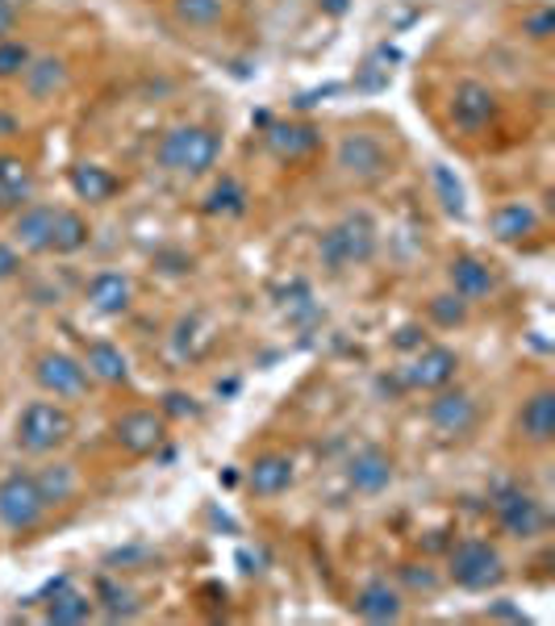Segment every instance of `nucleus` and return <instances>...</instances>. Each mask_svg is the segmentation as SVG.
Instances as JSON below:
<instances>
[{
	"label": "nucleus",
	"mask_w": 555,
	"mask_h": 626,
	"mask_svg": "<svg viewBox=\"0 0 555 626\" xmlns=\"http://www.w3.org/2000/svg\"><path fill=\"white\" fill-rule=\"evenodd\" d=\"M318 9H322L326 18H342L351 9V0H318Z\"/></svg>",
	"instance_id": "nucleus-41"
},
{
	"label": "nucleus",
	"mask_w": 555,
	"mask_h": 626,
	"mask_svg": "<svg viewBox=\"0 0 555 626\" xmlns=\"http://www.w3.org/2000/svg\"><path fill=\"white\" fill-rule=\"evenodd\" d=\"M13 25H18V4L13 0H0V38L13 34Z\"/></svg>",
	"instance_id": "nucleus-38"
},
{
	"label": "nucleus",
	"mask_w": 555,
	"mask_h": 626,
	"mask_svg": "<svg viewBox=\"0 0 555 626\" xmlns=\"http://www.w3.org/2000/svg\"><path fill=\"white\" fill-rule=\"evenodd\" d=\"M84 368H89V376L92 380H101V384H126L130 380V359L122 356V347H113V342H105V339L89 342Z\"/></svg>",
	"instance_id": "nucleus-24"
},
{
	"label": "nucleus",
	"mask_w": 555,
	"mask_h": 626,
	"mask_svg": "<svg viewBox=\"0 0 555 626\" xmlns=\"http://www.w3.org/2000/svg\"><path fill=\"white\" fill-rule=\"evenodd\" d=\"M497 117V92L481 80H460L451 92V122L464 134H481Z\"/></svg>",
	"instance_id": "nucleus-9"
},
{
	"label": "nucleus",
	"mask_w": 555,
	"mask_h": 626,
	"mask_svg": "<svg viewBox=\"0 0 555 626\" xmlns=\"http://www.w3.org/2000/svg\"><path fill=\"white\" fill-rule=\"evenodd\" d=\"M21 80H25L30 96H38V101H42V96H54V92L68 84V68H63V59L42 54V59H30V63H25Z\"/></svg>",
	"instance_id": "nucleus-26"
},
{
	"label": "nucleus",
	"mask_w": 555,
	"mask_h": 626,
	"mask_svg": "<svg viewBox=\"0 0 555 626\" xmlns=\"http://www.w3.org/2000/svg\"><path fill=\"white\" fill-rule=\"evenodd\" d=\"M397 347H401V351H410V347H422V330H418V326H401V335H397Z\"/></svg>",
	"instance_id": "nucleus-39"
},
{
	"label": "nucleus",
	"mask_w": 555,
	"mask_h": 626,
	"mask_svg": "<svg viewBox=\"0 0 555 626\" xmlns=\"http://www.w3.org/2000/svg\"><path fill=\"white\" fill-rule=\"evenodd\" d=\"M47 497H42V489H38V476L34 472H9L4 481H0V526L4 531H13V535H30L38 522L47 519Z\"/></svg>",
	"instance_id": "nucleus-5"
},
{
	"label": "nucleus",
	"mask_w": 555,
	"mask_h": 626,
	"mask_svg": "<svg viewBox=\"0 0 555 626\" xmlns=\"http://www.w3.org/2000/svg\"><path fill=\"white\" fill-rule=\"evenodd\" d=\"M377 255V222L368 214H347L339 217L330 230L318 238V259H322L326 271H347L359 268Z\"/></svg>",
	"instance_id": "nucleus-2"
},
{
	"label": "nucleus",
	"mask_w": 555,
	"mask_h": 626,
	"mask_svg": "<svg viewBox=\"0 0 555 626\" xmlns=\"http://www.w3.org/2000/svg\"><path fill=\"white\" fill-rule=\"evenodd\" d=\"M34 167L21 155H0V209H21L34 201Z\"/></svg>",
	"instance_id": "nucleus-21"
},
{
	"label": "nucleus",
	"mask_w": 555,
	"mask_h": 626,
	"mask_svg": "<svg viewBox=\"0 0 555 626\" xmlns=\"http://www.w3.org/2000/svg\"><path fill=\"white\" fill-rule=\"evenodd\" d=\"M401 593L389 585V581H368L363 589L356 593V614L363 623H397L401 618Z\"/></svg>",
	"instance_id": "nucleus-22"
},
{
	"label": "nucleus",
	"mask_w": 555,
	"mask_h": 626,
	"mask_svg": "<svg viewBox=\"0 0 555 626\" xmlns=\"http://www.w3.org/2000/svg\"><path fill=\"white\" fill-rule=\"evenodd\" d=\"M113 439L130 455H155L163 448V439H167V422L155 410H130L113 422Z\"/></svg>",
	"instance_id": "nucleus-11"
},
{
	"label": "nucleus",
	"mask_w": 555,
	"mask_h": 626,
	"mask_svg": "<svg viewBox=\"0 0 555 626\" xmlns=\"http://www.w3.org/2000/svg\"><path fill=\"white\" fill-rule=\"evenodd\" d=\"M401 576L410 581L413 589H434V576H430V573H413V568H401Z\"/></svg>",
	"instance_id": "nucleus-40"
},
{
	"label": "nucleus",
	"mask_w": 555,
	"mask_h": 626,
	"mask_svg": "<svg viewBox=\"0 0 555 626\" xmlns=\"http://www.w3.org/2000/svg\"><path fill=\"white\" fill-rule=\"evenodd\" d=\"M172 9H176V18L184 21V25H193V30H209V25H217L222 13H226L222 0H172Z\"/></svg>",
	"instance_id": "nucleus-31"
},
{
	"label": "nucleus",
	"mask_w": 555,
	"mask_h": 626,
	"mask_svg": "<svg viewBox=\"0 0 555 626\" xmlns=\"http://www.w3.org/2000/svg\"><path fill=\"white\" fill-rule=\"evenodd\" d=\"M92 602H96V609L105 614L109 623H122V618H134V614H138V593L130 589V585L109 581V576L101 581V585H96Z\"/></svg>",
	"instance_id": "nucleus-29"
},
{
	"label": "nucleus",
	"mask_w": 555,
	"mask_h": 626,
	"mask_svg": "<svg viewBox=\"0 0 555 626\" xmlns=\"http://www.w3.org/2000/svg\"><path fill=\"white\" fill-rule=\"evenodd\" d=\"M89 222L75 214V209H54V234H51V250L54 255H75V250L89 247Z\"/></svg>",
	"instance_id": "nucleus-28"
},
{
	"label": "nucleus",
	"mask_w": 555,
	"mask_h": 626,
	"mask_svg": "<svg viewBox=\"0 0 555 626\" xmlns=\"http://www.w3.org/2000/svg\"><path fill=\"white\" fill-rule=\"evenodd\" d=\"M426 422L439 439L455 443V439H467V434L476 430L481 406H476V397L464 393V389H448V384H443V389H434V401L426 406Z\"/></svg>",
	"instance_id": "nucleus-7"
},
{
	"label": "nucleus",
	"mask_w": 555,
	"mask_h": 626,
	"mask_svg": "<svg viewBox=\"0 0 555 626\" xmlns=\"http://www.w3.org/2000/svg\"><path fill=\"white\" fill-rule=\"evenodd\" d=\"M134 301V285L122 271H96L89 280V305L105 318H122Z\"/></svg>",
	"instance_id": "nucleus-20"
},
{
	"label": "nucleus",
	"mask_w": 555,
	"mask_h": 626,
	"mask_svg": "<svg viewBox=\"0 0 555 626\" xmlns=\"http://www.w3.org/2000/svg\"><path fill=\"white\" fill-rule=\"evenodd\" d=\"M335 163L342 167V176L351 179H380L389 172V151H384V143H380L377 134L356 130V134H347L339 143Z\"/></svg>",
	"instance_id": "nucleus-10"
},
{
	"label": "nucleus",
	"mask_w": 555,
	"mask_h": 626,
	"mask_svg": "<svg viewBox=\"0 0 555 626\" xmlns=\"http://www.w3.org/2000/svg\"><path fill=\"white\" fill-rule=\"evenodd\" d=\"M34 380L42 393H51L54 401H75L89 393V368L84 359L68 356V351H42L34 359Z\"/></svg>",
	"instance_id": "nucleus-8"
},
{
	"label": "nucleus",
	"mask_w": 555,
	"mask_h": 626,
	"mask_svg": "<svg viewBox=\"0 0 555 626\" xmlns=\"http://www.w3.org/2000/svg\"><path fill=\"white\" fill-rule=\"evenodd\" d=\"M72 439V413L59 401H30L18 413V448L25 455H51Z\"/></svg>",
	"instance_id": "nucleus-4"
},
{
	"label": "nucleus",
	"mask_w": 555,
	"mask_h": 626,
	"mask_svg": "<svg viewBox=\"0 0 555 626\" xmlns=\"http://www.w3.org/2000/svg\"><path fill=\"white\" fill-rule=\"evenodd\" d=\"M92 614H96V602H92L89 593L72 589L68 576H59L54 585H47V623L80 626V623H89Z\"/></svg>",
	"instance_id": "nucleus-15"
},
{
	"label": "nucleus",
	"mask_w": 555,
	"mask_h": 626,
	"mask_svg": "<svg viewBox=\"0 0 555 626\" xmlns=\"http://www.w3.org/2000/svg\"><path fill=\"white\" fill-rule=\"evenodd\" d=\"M448 280H451V293H455V297H464V301H481V297H489V293L497 288L493 268H489L484 259H476V255H460V259H451Z\"/></svg>",
	"instance_id": "nucleus-19"
},
{
	"label": "nucleus",
	"mask_w": 555,
	"mask_h": 626,
	"mask_svg": "<svg viewBox=\"0 0 555 626\" xmlns=\"http://www.w3.org/2000/svg\"><path fill=\"white\" fill-rule=\"evenodd\" d=\"M430 318L439 326H464L467 322V301L455 297V293H443V297H430Z\"/></svg>",
	"instance_id": "nucleus-32"
},
{
	"label": "nucleus",
	"mask_w": 555,
	"mask_h": 626,
	"mask_svg": "<svg viewBox=\"0 0 555 626\" xmlns=\"http://www.w3.org/2000/svg\"><path fill=\"white\" fill-rule=\"evenodd\" d=\"M434 188H439V197L448 205L451 214H464V193H460V184L451 179L448 167H434Z\"/></svg>",
	"instance_id": "nucleus-34"
},
{
	"label": "nucleus",
	"mask_w": 555,
	"mask_h": 626,
	"mask_svg": "<svg viewBox=\"0 0 555 626\" xmlns=\"http://www.w3.org/2000/svg\"><path fill=\"white\" fill-rule=\"evenodd\" d=\"M292 476H297L292 455H285V451H264V455H255V464L247 468V489H251L255 497H280V493L292 489Z\"/></svg>",
	"instance_id": "nucleus-14"
},
{
	"label": "nucleus",
	"mask_w": 555,
	"mask_h": 626,
	"mask_svg": "<svg viewBox=\"0 0 555 626\" xmlns=\"http://www.w3.org/2000/svg\"><path fill=\"white\" fill-rule=\"evenodd\" d=\"M205 214L209 217H222V222H234V217L247 214V188L238 184L234 176H222L209 188V197H205Z\"/></svg>",
	"instance_id": "nucleus-27"
},
{
	"label": "nucleus",
	"mask_w": 555,
	"mask_h": 626,
	"mask_svg": "<svg viewBox=\"0 0 555 626\" xmlns=\"http://www.w3.org/2000/svg\"><path fill=\"white\" fill-rule=\"evenodd\" d=\"M72 193L80 201H89V205H101V201H113L117 197V176L109 172V167H101V163H75L72 167Z\"/></svg>",
	"instance_id": "nucleus-23"
},
{
	"label": "nucleus",
	"mask_w": 555,
	"mask_h": 626,
	"mask_svg": "<svg viewBox=\"0 0 555 626\" xmlns=\"http://www.w3.org/2000/svg\"><path fill=\"white\" fill-rule=\"evenodd\" d=\"M518 434L526 439V443H535V448H543V443H552L555 439V393L552 389H538V393H531L526 401H522Z\"/></svg>",
	"instance_id": "nucleus-17"
},
{
	"label": "nucleus",
	"mask_w": 555,
	"mask_h": 626,
	"mask_svg": "<svg viewBox=\"0 0 555 626\" xmlns=\"http://www.w3.org/2000/svg\"><path fill=\"white\" fill-rule=\"evenodd\" d=\"M34 476H38V489H42L47 505H63V501H72L75 493H80V472H75V464H47L42 472H34Z\"/></svg>",
	"instance_id": "nucleus-30"
},
{
	"label": "nucleus",
	"mask_w": 555,
	"mask_h": 626,
	"mask_svg": "<svg viewBox=\"0 0 555 626\" xmlns=\"http://www.w3.org/2000/svg\"><path fill=\"white\" fill-rule=\"evenodd\" d=\"M448 576L467 593H489L505 581V560L489 538H460L448 555Z\"/></svg>",
	"instance_id": "nucleus-3"
},
{
	"label": "nucleus",
	"mask_w": 555,
	"mask_h": 626,
	"mask_svg": "<svg viewBox=\"0 0 555 626\" xmlns=\"http://www.w3.org/2000/svg\"><path fill=\"white\" fill-rule=\"evenodd\" d=\"M18 268H21L18 250L9 247V243H0V285H4V280H13V276H18Z\"/></svg>",
	"instance_id": "nucleus-36"
},
{
	"label": "nucleus",
	"mask_w": 555,
	"mask_h": 626,
	"mask_svg": "<svg viewBox=\"0 0 555 626\" xmlns=\"http://www.w3.org/2000/svg\"><path fill=\"white\" fill-rule=\"evenodd\" d=\"M51 234H54V209L51 205H21L18 217H13V238H18L21 250H30V255H42V250H51Z\"/></svg>",
	"instance_id": "nucleus-18"
},
{
	"label": "nucleus",
	"mask_w": 555,
	"mask_h": 626,
	"mask_svg": "<svg viewBox=\"0 0 555 626\" xmlns=\"http://www.w3.org/2000/svg\"><path fill=\"white\" fill-rule=\"evenodd\" d=\"M347 484L363 493V497H377L384 493L389 484H393V455L377 443H368V448H359L351 455V464H347Z\"/></svg>",
	"instance_id": "nucleus-13"
},
{
	"label": "nucleus",
	"mask_w": 555,
	"mask_h": 626,
	"mask_svg": "<svg viewBox=\"0 0 555 626\" xmlns=\"http://www.w3.org/2000/svg\"><path fill=\"white\" fill-rule=\"evenodd\" d=\"M493 519L510 538H538L547 531V510L535 493H526L522 484H497L493 489Z\"/></svg>",
	"instance_id": "nucleus-6"
},
{
	"label": "nucleus",
	"mask_w": 555,
	"mask_h": 626,
	"mask_svg": "<svg viewBox=\"0 0 555 626\" xmlns=\"http://www.w3.org/2000/svg\"><path fill=\"white\" fill-rule=\"evenodd\" d=\"M9 134H18V117H9V113H0V138H9Z\"/></svg>",
	"instance_id": "nucleus-42"
},
{
	"label": "nucleus",
	"mask_w": 555,
	"mask_h": 626,
	"mask_svg": "<svg viewBox=\"0 0 555 626\" xmlns=\"http://www.w3.org/2000/svg\"><path fill=\"white\" fill-rule=\"evenodd\" d=\"M522 34H531L535 42H547L555 34V13L552 9H535L531 18L522 21Z\"/></svg>",
	"instance_id": "nucleus-35"
},
{
	"label": "nucleus",
	"mask_w": 555,
	"mask_h": 626,
	"mask_svg": "<svg viewBox=\"0 0 555 626\" xmlns=\"http://www.w3.org/2000/svg\"><path fill=\"white\" fill-rule=\"evenodd\" d=\"M264 143L276 160H305V155H314L318 143H322V134H318V125L309 122H276L268 125V134H264Z\"/></svg>",
	"instance_id": "nucleus-16"
},
{
	"label": "nucleus",
	"mask_w": 555,
	"mask_h": 626,
	"mask_svg": "<svg viewBox=\"0 0 555 626\" xmlns=\"http://www.w3.org/2000/svg\"><path fill=\"white\" fill-rule=\"evenodd\" d=\"M222 160V138L209 125H176L160 143V167L176 176H209Z\"/></svg>",
	"instance_id": "nucleus-1"
},
{
	"label": "nucleus",
	"mask_w": 555,
	"mask_h": 626,
	"mask_svg": "<svg viewBox=\"0 0 555 626\" xmlns=\"http://www.w3.org/2000/svg\"><path fill=\"white\" fill-rule=\"evenodd\" d=\"M455 372H460V356H455L451 347H422L418 359L401 372V384H405V389H426V393H434V389L451 384Z\"/></svg>",
	"instance_id": "nucleus-12"
},
{
	"label": "nucleus",
	"mask_w": 555,
	"mask_h": 626,
	"mask_svg": "<svg viewBox=\"0 0 555 626\" xmlns=\"http://www.w3.org/2000/svg\"><path fill=\"white\" fill-rule=\"evenodd\" d=\"M163 410L167 413H197V406H193V397H184V393H167L163 397Z\"/></svg>",
	"instance_id": "nucleus-37"
},
{
	"label": "nucleus",
	"mask_w": 555,
	"mask_h": 626,
	"mask_svg": "<svg viewBox=\"0 0 555 626\" xmlns=\"http://www.w3.org/2000/svg\"><path fill=\"white\" fill-rule=\"evenodd\" d=\"M34 59V51L18 42V38H0V80H13L25 72V63Z\"/></svg>",
	"instance_id": "nucleus-33"
},
{
	"label": "nucleus",
	"mask_w": 555,
	"mask_h": 626,
	"mask_svg": "<svg viewBox=\"0 0 555 626\" xmlns=\"http://www.w3.org/2000/svg\"><path fill=\"white\" fill-rule=\"evenodd\" d=\"M489 230H493V238H502V243H522L526 234L538 230V214L526 205V201H510V205H502V209H493Z\"/></svg>",
	"instance_id": "nucleus-25"
}]
</instances>
